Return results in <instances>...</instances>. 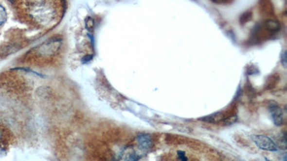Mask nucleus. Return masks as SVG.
<instances>
[{"mask_svg":"<svg viewBox=\"0 0 287 161\" xmlns=\"http://www.w3.org/2000/svg\"><path fill=\"white\" fill-rule=\"evenodd\" d=\"M178 156L180 161H187L186 156H185V152L182 151V150H179L178 152Z\"/></svg>","mask_w":287,"mask_h":161,"instance_id":"9b49d317","label":"nucleus"},{"mask_svg":"<svg viewBox=\"0 0 287 161\" xmlns=\"http://www.w3.org/2000/svg\"><path fill=\"white\" fill-rule=\"evenodd\" d=\"M252 140L256 144V146L259 147L261 150L271 152L278 150L277 145L273 142L271 138L267 135H254L252 136Z\"/></svg>","mask_w":287,"mask_h":161,"instance_id":"f257e3e1","label":"nucleus"},{"mask_svg":"<svg viewBox=\"0 0 287 161\" xmlns=\"http://www.w3.org/2000/svg\"><path fill=\"white\" fill-rule=\"evenodd\" d=\"M269 109L270 113L272 117L273 123L277 126L283 125L284 113L280 105L276 102L271 101L269 105Z\"/></svg>","mask_w":287,"mask_h":161,"instance_id":"f03ea898","label":"nucleus"},{"mask_svg":"<svg viewBox=\"0 0 287 161\" xmlns=\"http://www.w3.org/2000/svg\"><path fill=\"white\" fill-rule=\"evenodd\" d=\"M223 119H224V115L222 113L219 112L215 113L212 114V115H208V116L202 117L201 120H203L204 122H206V123H217L223 120Z\"/></svg>","mask_w":287,"mask_h":161,"instance_id":"39448f33","label":"nucleus"},{"mask_svg":"<svg viewBox=\"0 0 287 161\" xmlns=\"http://www.w3.org/2000/svg\"><path fill=\"white\" fill-rule=\"evenodd\" d=\"M93 24H94V22H93V20L91 18L88 17V19H86V27L88 29H91V28H93Z\"/></svg>","mask_w":287,"mask_h":161,"instance_id":"9d476101","label":"nucleus"},{"mask_svg":"<svg viewBox=\"0 0 287 161\" xmlns=\"http://www.w3.org/2000/svg\"><path fill=\"white\" fill-rule=\"evenodd\" d=\"M281 63H282V64L283 65V67L286 69L287 66L286 50H284L283 52H282V55H281Z\"/></svg>","mask_w":287,"mask_h":161,"instance_id":"1a4fd4ad","label":"nucleus"},{"mask_svg":"<svg viewBox=\"0 0 287 161\" xmlns=\"http://www.w3.org/2000/svg\"><path fill=\"white\" fill-rule=\"evenodd\" d=\"M140 156L137 154V152L134 149L128 147L124 150L119 158V161H137L140 159Z\"/></svg>","mask_w":287,"mask_h":161,"instance_id":"20e7f679","label":"nucleus"},{"mask_svg":"<svg viewBox=\"0 0 287 161\" xmlns=\"http://www.w3.org/2000/svg\"><path fill=\"white\" fill-rule=\"evenodd\" d=\"M265 160H266V161H271L268 160V159H265Z\"/></svg>","mask_w":287,"mask_h":161,"instance_id":"f8f14e48","label":"nucleus"},{"mask_svg":"<svg viewBox=\"0 0 287 161\" xmlns=\"http://www.w3.org/2000/svg\"><path fill=\"white\" fill-rule=\"evenodd\" d=\"M137 145L143 151H148L153 145L152 137L148 133H140L137 137Z\"/></svg>","mask_w":287,"mask_h":161,"instance_id":"7ed1b4c3","label":"nucleus"},{"mask_svg":"<svg viewBox=\"0 0 287 161\" xmlns=\"http://www.w3.org/2000/svg\"><path fill=\"white\" fill-rule=\"evenodd\" d=\"M265 27L267 30L274 32L279 31L281 28L280 24H279V22H276V21L272 20V19L267 21V22H265Z\"/></svg>","mask_w":287,"mask_h":161,"instance_id":"423d86ee","label":"nucleus"},{"mask_svg":"<svg viewBox=\"0 0 287 161\" xmlns=\"http://www.w3.org/2000/svg\"><path fill=\"white\" fill-rule=\"evenodd\" d=\"M7 13L4 7L0 4V28L7 21Z\"/></svg>","mask_w":287,"mask_h":161,"instance_id":"0eeeda50","label":"nucleus"},{"mask_svg":"<svg viewBox=\"0 0 287 161\" xmlns=\"http://www.w3.org/2000/svg\"><path fill=\"white\" fill-rule=\"evenodd\" d=\"M223 123L226 126H231V125L235 123L237 121L236 115H232V116L227 117V118L223 119Z\"/></svg>","mask_w":287,"mask_h":161,"instance_id":"6e6552de","label":"nucleus"}]
</instances>
